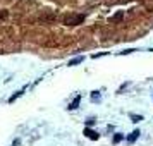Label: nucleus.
<instances>
[{
	"mask_svg": "<svg viewBox=\"0 0 153 146\" xmlns=\"http://www.w3.org/2000/svg\"><path fill=\"white\" fill-rule=\"evenodd\" d=\"M23 93H24V89H21V91H17L16 95H12V96L9 98V103H12V101H16V100H17V98H19V96H21Z\"/></svg>",
	"mask_w": 153,
	"mask_h": 146,
	"instance_id": "nucleus-8",
	"label": "nucleus"
},
{
	"mask_svg": "<svg viewBox=\"0 0 153 146\" xmlns=\"http://www.w3.org/2000/svg\"><path fill=\"white\" fill-rule=\"evenodd\" d=\"M93 122H95V119H88V120H86V126H88V127H89V126H91Z\"/></svg>",
	"mask_w": 153,
	"mask_h": 146,
	"instance_id": "nucleus-13",
	"label": "nucleus"
},
{
	"mask_svg": "<svg viewBox=\"0 0 153 146\" xmlns=\"http://www.w3.org/2000/svg\"><path fill=\"white\" fill-rule=\"evenodd\" d=\"M139 134H141V132H139L138 129H136V131H133V132L129 134L127 138H126V139H127V143H129V145H133V143H134V141H136V139L139 138Z\"/></svg>",
	"mask_w": 153,
	"mask_h": 146,
	"instance_id": "nucleus-3",
	"label": "nucleus"
},
{
	"mask_svg": "<svg viewBox=\"0 0 153 146\" xmlns=\"http://www.w3.org/2000/svg\"><path fill=\"white\" fill-rule=\"evenodd\" d=\"M122 139H124V134H121V132H115V136H113L112 143H113V145H119Z\"/></svg>",
	"mask_w": 153,
	"mask_h": 146,
	"instance_id": "nucleus-7",
	"label": "nucleus"
},
{
	"mask_svg": "<svg viewBox=\"0 0 153 146\" xmlns=\"http://www.w3.org/2000/svg\"><path fill=\"white\" fill-rule=\"evenodd\" d=\"M143 120V115H131V122H134V124H138V122H141Z\"/></svg>",
	"mask_w": 153,
	"mask_h": 146,
	"instance_id": "nucleus-9",
	"label": "nucleus"
},
{
	"mask_svg": "<svg viewBox=\"0 0 153 146\" xmlns=\"http://www.w3.org/2000/svg\"><path fill=\"white\" fill-rule=\"evenodd\" d=\"M79 103H81V95H78V96H76V98L72 100V103H71V105L67 107V108H69V110H76Z\"/></svg>",
	"mask_w": 153,
	"mask_h": 146,
	"instance_id": "nucleus-4",
	"label": "nucleus"
},
{
	"mask_svg": "<svg viewBox=\"0 0 153 146\" xmlns=\"http://www.w3.org/2000/svg\"><path fill=\"white\" fill-rule=\"evenodd\" d=\"M122 16H124V14H122V10H121V12H117V14H115V16H113L112 19H110V21H112V23H115V21H119V19H121Z\"/></svg>",
	"mask_w": 153,
	"mask_h": 146,
	"instance_id": "nucleus-10",
	"label": "nucleus"
},
{
	"mask_svg": "<svg viewBox=\"0 0 153 146\" xmlns=\"http://www.w3.org/2000/svg\"><path fill=\"white\" fill-rule=\"evenodd\" d=\"M83 21H84V16H81V14H78V16H67V17H65V24H71V26L81 24Z\"/></svg>",
	"mask_w": 153,
	"mask_h": 146,
	"instance_id": "nucleus-1",
	"label": "nucleus"
},
{
	"mask_svg": "<svg viewBox=\"0 0 153 146\" xmlns=\"http://www.w3.org/2000/svg\"><path fill=\"white\" fill-rule=\"evenodd\" d=\"M83 60H84V57H83V55H81V57H76V58H72V60H69V64H67V65H71V67H74V65L81 64V62H83Z\"/></svg>",
	"mask_w": 153,
	"mask_h": 146,
	"instance_id": "nucleus-6",
	"label": "nucleus"
},
{
	"mask_svg": "<svg viewBox=\"0 0 153 146\" xmlns=\"http://www.w3.org/2000/svg\"><path fill=\"white\" fill-rule=\"evenodd\" d=\"M103 55H108V52H102V53H95V55H91L93 58H98V57H103Z\"/></svg>",
	"mask_w": 153,
	"mask_h": 146,
	"instance_id": "nucleus-12",
	"label": "nucleus"
},
{
	"mask_svg": "<svg viewBox=\"0 0 153 146\" xmlns=\"http://www.w3.org/2000/svg\"><path fill=\"white\" fill-rule=\"evenodd\" d=\"M84 136H86L88 139H93V141H97V139L100 138V134H98L97 131L89 129V127H86V129H84Z\"/></svg>",
	"mask_w": 153,
	"mask_h": 146,
	"instance_id": "nucleus-2",
	"label": "nucleus"
},
{
	"mask_svg": "<svg viewBox=\"0 0 153 146\" xmlns=\"http://www.w3.org/2000/svg\"><path fill=\"white\" fill-rule=\"evenodd\" d=\"M89 98H91V101H95V103H100V101H102V95H100V91H93Z\"/></svg>",
	"mask_w": 153,
	"mask_h": 146,
	"instance_id": "nucleus-5",
	"label": "nucleus"
},
{
	"mask_svg": "<svg viewBox=\"0 0 153 146\" xmlns=\"http://www.w3.org/2000/svg\"><path fill=\"white\" fill-rule=\"evenodd\" d=\"M133 52H136L134 48H127V50H124V52H121V55H129V53H133Z\"/></svg>",
	"mask_w": 153,
	"mask_h": 146,
	"instance_id": "nucleus-11",
	"label": "nucleus"
}]
</instances>
